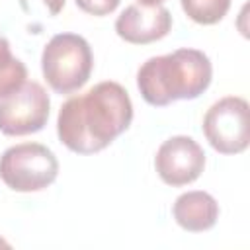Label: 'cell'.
I'll return each instance as SVG.
<instances>
[{"label": "cell", "mask_w": 250, "mask_h": 250, "mask_svg": "<svg viewBox=\"0 0 250 250\" xmlns=\"http://www.w3.org/2000/svg\"><path fill=\"white\" fill-rule=\"evenodd\" d=\"M92 68L94 55L90 43L78 33H57L43 49V78L57 94L80 90L88 82Z\"/></svg>", "instance_id": "cell-3"}, {"label": "cell", "mask_w": 250, "mask_h": 250, "mask_svg": "<svg viewBox=\"0 0 250 250\" xmlns=\"http://www.w3.org/2000/svg\"><path fill=\"white\" fill-rule=\"evenodd\" d=\"M213 66L199 49H176L150 57L137 72V86L148 105L164 107L178 100H195L211 84Z\"/></svg>", "instance_id": "cell-2"}, {"label": "cell", "mask_w": 250, "mask_h": 250, "mask_svg": "<svg viewBox=\"0 0 250 250\" xmlns=\"http://www.w3.org/2000/svg\"><path fill=\"white\" fill-rule=\"evenodd\" d=\"M27 78L25 64L12 55L8 39L0 37V98L20 88Z\"/></svg>", "instance_id": "cell-10"}, {"label": "cell", "mask_w": 250, "mask_h": 250, "mask_svg": "<svg viewBox=\"0 0 250 250\" xmlns=\"http://www.w3.org/2000/svg\"><path fill=\"white\" fill-rule=\"evenodd\" d=\"M37 4L47 12V16H57L64 8V0H20V6L25 14H33Z\"/></svg>", "instance_id": "cell-13"}, {"label": "cell", "mask_w": 250, "mask_h": 250, "mask_svg": "<svg viewBox=\"0 0 250 250\" xmlns=\"http://www.w3.org/2000/svg\"><path fill=\"white\" fill-rule=\"evenodd\" d=\"M172 29V14L160 6H127L115 20L117 35L131 45H146L166 37Z\"/></svg>", "instance_id": "cell-8"}, {"label": "cell", "mask_w": 250, "mask_h": 250, "mask_svg": "<svg viewBox=\"0 0 250 250\" xmlns=\"http://www.w3.org/2000/svg\"><path fill=\"white\" fill-rule=\"evenodd\" d=\"M164 0H139V4L143 6H160Z\"/></svg>", "instance_id": "cell-14"}, {"label": "cell", "mask_w": 250, "mask_h": 250, "mask_svg": "<svg viewBox=\"0 0 250 250\" xmlns=\"http://www.w3.org/2000/svg\"><path fill=\"white\" fill-rule=\"evenodd\" d=\"M154 168L164 184L172 188L188 186L201 176L205 168V152L191 137L176 135L158 146Z\"/></svg>", "instance_id": "cell-7"}, {"label": "cell", "mask_w": 250, "mask_h": 250, "mask_svg": "<svg viewBox=\"0 0 250 250\" xmlns=\"http://www.w3.org/2000/svg\"><path fill=\"white\" fill-rule=\"evenodd\" d=\"M172 215L184 230L203 232L215 227L219 219V203L211 193L193 189L176 197L172 205Z\"/></svg>", "instance_id": "cell-9"}, {"label": "cell", "mask_w": 250, "mask_h": 250, "mask_svg": "<svg viewBox=\"0 0 250 250\" xmlns=\"http://www.w3.org/2000/svg\"><path fill=\"white\" fill-rule=\"evenodd\" d=\"M0 248H10V244H8V242H6L2 236H0Z\"/></svg>", "instance_id": "cell-15"}, {"label": "cell", "mask_w": 250, "mask_h": 250, "mask_svg": "<svg viewBox=\"0 0 250 250\" xmlns=\"http://www.w3.org/2000/svg\"><path fill=\"white\" fill-rule=\"evenodd\" d=\"M203 135L221 154L246 150L250 143L248 102L240 96H227L215 102L203 117Z\"/></svg>", "instance_id": "cell-5"}, {"label": "cell", "mask_w": 250, "mask_h": 250, "mask_svg": "<svg viewBox=\"0 0 250 250\" xmlns=\"http://www.w3.org/2000/svg\"><path fill=\"white\" fill-rule=\"evenodd\" d=\"M59 176V160L41 143H20L0 156V180L14 191H41Z\"/></svg>", "instance_id": "cell-4"}, {"label": "cell", "mask_w": 250, "mask_h": 250, "mask_svg": "<svg viewBox=\"0 0 250 250\" xmlns=\"http://www.w3.org/2000/svg\"><path fill=\"white\" fill-rule=\"evenodd\" d=\"M49 109L47 90L35 80H25L20 88L0 98V131L8 137L37 133L47 125Z\"/></svg>", "instance_id": "cell-6"}, {"label": "cell", "mask_w": 250, "mask_h": 250, "mask_svg": "<svg viewBox=\"0 0 250 250\" xmlns=\"http://www.w3.org/2000/svg\"><path fill=\"white\" fill-rule=\"evenodd\" d=\"M131 121L133 104L127 90L119 82L105 80L61 105L57 135L68 150L94 154L125 133Z\"/></svg>", "instance_id": "cell-1"}, {"label": "cell", "mask_w": 250, "mask_h": 250, "mask_svg": "<svg viewBox=\"0 0 250 250\" xmlns=\"http://www.w3.org/2000/svg\"><path fill=\"white\" fill-rule=\"evenodd\" d=\"M74 2L82 12L92 16H107L119 6V0H74Z\"/></svg>", "instance_id": "cell-12"}, {"label": "cell", "mask_w": 250, "mask_h": 250, "mask_svg": "<svg viewBox=\"0 0 250 250\" xmlns=\"http://www.w3.org/2000/svg\"><path fill=\"white\" fill-rule=\"evenodd\" d=\"M180 2L186 16L201 25L219 23L230 8V0H180Z\"/></svg>", "instance_id": "cell-11"}]
</instances>
